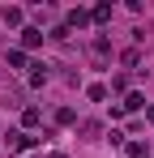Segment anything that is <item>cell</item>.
Listing matches in <instances>:
<instances>
[{
  "instance_id": "cell-12",
  "label": "cell",
  "mask_w": 154,
  "mask_h": 158,
  "mask_svg": "<svg viewBox=\"0 0 154 158\" xmlns=\"http://www.w3.org/2000/svg\"><path fill=\"white\" fill-rule=\"evenodd\" d=\"M124 154H128V158H150V141H128Z\"/></svg>"
},
{
  "instance_id": "cell-3",
  "label": "cell",
  "mask_w": 154,
  "mask_h": 158,
  "mask_svg": "<svg viewBox=\"0 0 154 158\" xmlns=\"http://www.w3.org/2000/svg\"><path fill=\"white\" fill-rule=\"evenodd\" d=\"M47 81H51V69L43 64V60H34V64H30V85L39 90V85H47Z\"/></svg>"
},
{
  "instance_id": "cell-7",
  "label": "cell",
  "mask_w": 154,
  "mask_h": 158,
  "mask_svg": "<svg viewBox=\"0 0 154 158\" xmlns=\"http://www.w3.org/2000/svg\"><path fill=\"white\" fill-rule=\"evenodd\" d=\"M0 17H4V26H22V22H26V13L17 9V4H4V9H0Z\"/></svg>"
},
{
  "instance_id": "cell-6",
  "label": "cell",
  "mask_w": 154,
  "mask_h": 158,
  "mask_svg": "<svg viewBox=\"0 0 154 158\" xmlns=\"http://www.w3.org/2000/svg\"><path fill=\"white\" fill-rule=\"evenodd\" d=\"M90 56H94V60H107V56H111V39H107V34H94V39H90Z\"/></svg>"
},
{
  "instance_id": "cell-13",
  "label": "cell",
  "mask_w": 154,
  "mask_h": 158,
  "mask_svg": "<svg viewBox=\"0 0 154 158\" xmlns=\"http://www.w3.org/2000/svg\"><path fill=\"white\" fill-rule=\"evenodd\" d=\"M56 124H77V111L73 107H60V111H56Z\"/></svg>"
},
{
  "instance_id": "cell-2",
  "label": "cell",
  "mask_w": 154,
  "mask_h": 158,
  "mask_svg": "<svg viewBox=\"0 0 154 158\" xmlns=\"http://www.w3.org/2000/svg\"><path fill=\"white\" fill-rule=\"evenodd\" d=\"M90 26V9H69V13H64V30H69V34H73V30H86Z\"/></svg>"
},
{
  "instance_id": "cell-19",
  "label": "cell",
  "mask_w": 154,
  "mask_h": 158,
  "mask_svg": "<svg viewBox=\"0 0 154 158\" xmlns=\"http://www.w3.org/2000/svg\"><path fill=\"white\" fill-rule=\"evenodd\" d=\"M146 120H150V124H154V103H150V107H146Z\"/></svg>"
},
{
  "instance_id": "cell-5",
  "label": "cell",
  "mask_w": 154,
  "mask_h": 158,
  "mask_svg": "<svg viewBox=\"0 0 154 158\" xmlns=\"http://www.w3.org/2000/svg\"><path fill=\"white\" fill-rule=\"evenodd\" d=\"M43 39H47V34H43L39 26H22V52H30V47H39Z\"/></svg>"
},
{
  "instance_id": "cell-17",
  "label": "cell",
  "mask_w": 154,
  "mask_h": 158,
  "mask_svg": "<svg viewBox=\"0 0 154 158\" xmlns=\"http://www.w3.org/2000/svg\"><path fill=\"white\" fill-rule=\"evenodd\" d=\"M107 141H111V145H128V132H120V128H111V132H107Z\"/></svg>"
},
{
  "instance_id": "cell-16",
  "label": "cell",
  "mask_w": 154,
  "mask_h": 158,
  "mask_svg": "<svg viewBox=\"0 0 154 158\" xmlns=\"http://www.w3.org/2000/svg\"><path fill=\"white\" fill-rule=\"evenodd\" d=\"M86 94H90V103H103V98H107V85H90Z\"/></svg>"
},
{
  "instance_id": "cell-8",
  "label": "cell",
  "mask_w": 154,
  "mask_h": 158,
  "mask_svg": "<svg viewBox=\"0 0 154 158\" xmlns=\"http://www.w3.org/2000/svg\"><path fill=\"white\" fill-rule=\"evenodd\" d=\"M4 60H9V69H30V56H26L22 47H9V56H4Z\"/></svg>"
},
{
  "instance_id": "cell-18",
  "label": "cell",
  "mask_w": 154,
  "mask_h": 158,
  "mask_svg": "<svg viewBox=\"0 0 154 158\" xmlns=\"http://www.w3.org/2000/svg\"><path fill=\"white\" fill-rule=\"evenodd\" d=\"M111 90H116V94H128V77H124V73H120V77H111Z\"/></svg>"
},
{
  "instance_id": "cell-10",
  "label": "cell",
  "mask_w": 154,
  "mask_h": 158,
  "mask_svg": "<svg viewBox=\"0 0 154 158\" xmlns=\"http://www.w3.org/2000/svg\"><path fill=\"white\" fill-rule=\"evenodd\" d=\"M120 107H124V111H141V107H146V94H141V90H128Z\"/></svg>"
},
{
  "instance_id": "cell-20",
  "label": "cell",
  "mask_w": 154,
  "mask_h": 158,
  "mask_svg": "<svg viewBox=\"0 0 154 158\" xmlns=\"http://www.w3.org/2000/svg\"><path fill=\"white\" fill-rule=\"evenodd\" d=\"M47 158H69V154H60V150H51V154H47Z\"/></svg>"
},
{
  "instance_id": "cell-4",
  "label": "cell",
  "mask_w": 154,
  "mask_h": 158,
  "mask_svg": "<svg viewBox=\"0 0 154 158\" xmlns=\"http://www.w3.org/2000/svg\"><path fill=\"white\" fill-rule=\"evenodd\" d=\"M39 124H43V111L39 107H22V132H34Z\"/></svg>"
},
{
  "instance_id": "cell-14",
  "label": "cell",
  "mask_w": 154,
  "mask_h": 158,
  "mask_svg": "<svg viewBox=\"0 0 154 158\" xmlns=\"http://www.w3.org/2000/svg\"><path fill=\"white\" fill-rule=\"evenodd\" d=\"M137 60H141V52H137V47H124V52H120V64H128V69H133Z\"/></svg>"
},
{
  "instance_id": "cell-9",
  "label": "cell",
  "mask_w": 154,
  "mask_h": 158,
  "mask_svg": "<svg viewBox=\"0 0 154 158\" xmlns=\"http://www.w3.org/2000/svg\"><path fill=\"white\" fill-rule=\"evenodd\" d=\"M77 128H81V137H86V141H99V137H103V124H99V120H81Z\"/></svg>"
},
{
  "instance_id": "cell-1",
  "label": "cell",
  "mask_w": 154,
  "mask_h": 158,
  "mask_svg": "<svg viewBox=\"0 0 154 158\" xmlns=\"http://www.w3.org/2000/svg\"><path fill=\"white\" fill-rule=\"evenodd\" d=\"M4 145H9V154H26V150H39V145H43V137L22 132V128H9V132H4Z\"/></svg>"
},
{
  "instance_id": "cell-11",
  "label": "cell",
  "mask_w": 154,
  "mask_h": 158,
  "mask_svg": "<svg viewBox=\"0 0 154 158\" xmlns=\"http://www.w3.org/2000/svg\"><path fill=\"white\" fill-rule=\"evenodd\" d=\"M90 22H94V26H107V22H111V4H94V9H90Z\"/></svg>"
},
{
  "instance_id": "cell-15",
  "label": "cell",
  "mask_w": 154,
  "mask_h": 158,
  "mask_svg": "<svg viewBox=\"0 0 154 158\" xmlns=\"http://www.w3.org/2000/svg\"><path fill=\"white\" fill-rule=\"evenodd\" d=\"M0 94H4V98H9V107H22V90H13V85H4V90H0Z\"/></svg>"
}]
</instances>
